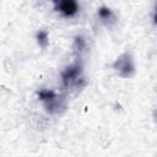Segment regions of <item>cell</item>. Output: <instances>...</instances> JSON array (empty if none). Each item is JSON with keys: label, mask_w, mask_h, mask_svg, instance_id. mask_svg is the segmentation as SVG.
<instances>
[{"label": "cell", "mask_w": 157, "mask_h": 157, "mask_svg": "<svg viewBox=\"0 0 157 157\" xmlns=\"http://www.w3.org/2000/svg\"><path fill=\"white\" fill-rule=\"evenodd\" d=\"M113 69L121 76V77H130L132 76L135 71V66L132 63V59L129 53H124L120 56L117 58V60L113 64Z\"/></svg>", "instance_id": "obj_2"}, {"label": "cell", "mask_w": 157, "mask_h": 157, "mask_svg": "<svg viewBox=\"0 0 157 157\" xmlns=\"http://www.w3.org/2000/svg\"><path fill=\"white\" fill-rule=\"evenodd\" d=\"M37 40L40 47H45L48 44V33L44 31H39L37 33Z\"/></svg>", "instance_id": "obj_6"}, {"label": "cell", "mask_w": 157, "mask_h": 157, "mask_svg": "<svg viewBox=\"0 0 157 157\" xmlns=\"http://www.w3.org/2000/svg\"><path fill=\"white\" fill-rule=\"evenodd\" d=\"M63 83L65 87H80L83 85V77H82V67L78 64H74L67 66L63 74H61Z\"/></svg>", "instance_id": "obj_1"}, {"label": "cell", "mask_w": 157, "mask_h": 157, "mask_svg": "<svg viewBox=\"0 0 157 157\" xmlns=\"http://www.w3.org/2000/svg\"><path fill=\"white\" fill-rule=\"evenodd\" d=\"M54 2L55 10L61 12L64 16H74L77 10L78 5L76 0H52Z\"/></svg>", "instance_id": "obj_4"}, {"label": "cell", "mask_w": 157, "mask_h": 157, "mask_svg": "<svg viewBox=\"0 0 157 157\" xmlns=\"http://www.w3.org/2000/svg\"><path fill=\"white\" fill-rule=\"evenodd\" d=\"M38 97L44 103V105H45V108H47V110L49 113H56L61 108H64V104L61 102V98H59L53 91L42 90V91L38 92Z\"/></svg>", "instance_id": "obj_3"}, {"label": "cell", "mask_w": 157, "mask_h": 157, "mask_svg": "<svg viewBox=\"0 0 157 157\" xmlns=\"http://www.w3.org/2000/svg\"><path fill=\"white\" fill-rule=\"evenodd\" d=\"M98 16H99L103 21H105V22H108V21H114V20H115L114 13H113L112 10L108 9V7H101V9L98 10Z\"/></svg>", "instance_id": "obj_5"}]
</instances>
